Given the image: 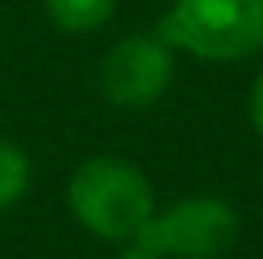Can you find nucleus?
<instances>
[{"label":"nucleus","mask_w":263,"mask_h":259,"mask_svg":"<svg viewBox=\"0 0 263 259\" xmlns=\"http://www.w3.org/2000/svg\"><path fill=\"white\" fill-rule=\"evenodd\" d=\"M68 206L89 234L125 245L157 213V192L132 160L100 153L71 171Z\"/></svg>","instance_id":"nucleus-1"},{"label":"nucleus","mask_w":263,"mask_h":259,"mask_svg":"<svg viewBox=\"0 0 263 259\" xmlns=\"http://www.w3.org/2000/svg\"><path fill=\"white\" fill-rule=\"evenodd\" d=\"M157 36L210 64L249 61L263 50V0H171Z\"/></svg>","instance_id":"nucleus-2"},{"label":"nucleus","mask_w":263,"mask_h":259,"mask_svg":"<svg viewBox=\"0 0 263 259\" xmlns=\"http://www.w3.org/2000/svg\"><path fill=\"white\" fill-rule=\"evenodd\" d=\"M242 220L220 195H189L146 220L132 238L164 259H220L238 242Z\"/></svg>","instance_id":"nucleus-3"},{"label":"nucleus","mask_w":263,"mask_h":259,"mask_svg":"<svg viewBox=\"0 0 263 259\" xmlns=\"http://www.w3.org/2000/svg\"><path fill=\"white\" fill-rule=\"evenodd\" d=\"M175 50L153 32H132L107 46L96 86L110 107L121 110H146L164 99L175 82Z\"/></svg>","instance_id":"nucleus-4"},{"label":"nucleus","mask_w":263,"mask_h":259,"mask_svg":"<svg viewBox=\"0 0 263 259\" xmlns=\"http://www.w3.org/2000/svg\"><path fill=\"white\" fill-rule=\"evenodd\" d=\"M43 11L53 22V29L68 36H89L114 18L118 0H43Z\"/></svg>","instance_id":"nucleus-5"},{"label":"nucleus","mask_w":263,"mask_h":259,"mask_svg":"<svg viewBox=\"0 0 263 259\" xmlns=\"http://www.w3.org/2000/svg\"><path fill=\"white\" fill-rule=\"evenodd\" d=\"M29 185H32V160L25 156L22 146L0 135V213L22 203Z\"/></svg>","instance_id":"nucleus-6"},{"label":"nucleus","mask_w":263,"mask_h":259,"mask_svg":"<svg viewBox=\"0 0 263 259\" xmlns=\"http://www.w3.org/2000/svg\"><path fill=\"white\" fill-rule=\"evenodd\" d=\"M249 125L263 138V64L253 78V86H249Z\"/></svg>","instance_id":"nucleus-7"},{"label":"nucleus","mask_w":263,"mask_h":259,"mask_svg":"<svg viewBox=\"0 0 263 259\" xmlns=\"http://www.w3.org/2000/svg\"><path fill=\"white\" fill-rule=\"evenodd\" d=\"M118 259H164V256L153 252V249H146L142 242H125L121 252H118Z\"/></svg>","instance_id":"nucleus-8"}]
</instances>
